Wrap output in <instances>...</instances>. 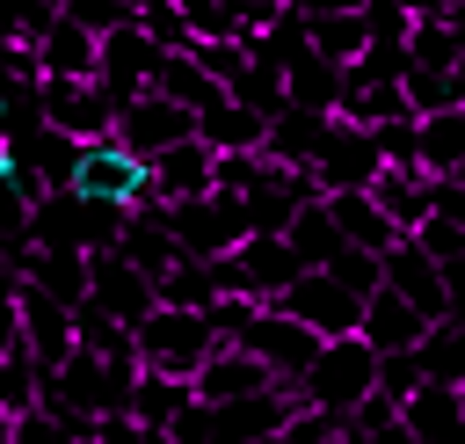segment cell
Returning a JSON list of instances; mask_svg holds the SVG:
<instances>
[{"label": "cell", "instance_id": "obj_1", "mask_svg": "<svg viewBox=\"0 0 465 444\" xmlns=\"http://www.w3.org/2000/svg\"><path fill=\"white\" fill-rule=\"evenodd\" d=\"M378 386H385V357L363 335H349V342H327L320 349V364L298 378V400H305V415H327V422L349 429L378 400Z\"/></svg>", "mask_w": 465, "mask_h": 444}, {"label": "cell", "instance_id": "obj_2", "mask_svg": "<svg viewBox=\"0 0 465 444\" xmlns=\"http://www.w3.org/2000/svg\"><path fill=\"white\" fill-rule=\"evenodd\" d=\"M131 349H138V364H145L153 378H182V386H196V378H203V364H211L225 342H218V328H211L203 313L160 306V313L131 335Z\"/></svg>", "mask_w": 465, "mask_h": 444}, {"label": "cell", "instance_id": "obj_3", "mask_svg": "<svg viewBox=\"0 0 465 444\" xmlns=\"http://www.w3.org/2000/svg\"><path fill=\"white\" fill-rule=\"evenodd\" d=\"M73 197L109 204V211H131V218L167 211V204H160V182H153V160H138V153H131V146H116V138H102V146H87V153H80Z\"/></svg>", "mask_w": 465, "mask_h": 444}, {"label": "cell", "instance_id": "obj_4", "mask_svg": "<svg viewBox=\"0 0 465 444\" xmlns=\"http://www.w3.org/2000/svg\"><path fill=\"white\" fill-rule=\"evenodd\" d=\"M378 175H385L378 131H363V124H349V116H327V131H320V146H312V160H305V182H312L320 197H356V189H371Z\"/></svg>", "mask_w": 465, "mask_h": 444}, {"label": "cell", "instance_id": "obj_5", "mask_svg": "<svg viewBox=\"0 0 465 444\" xmlns=\"http://www.w3.org/2000/svg\"><path fill=\"white\" fill-rule=\"evenodd\" d=\"M276 313H291V320H298V328H312L320 342H349V335H363L371 298H363L356 284H341L334 269H305V277L276 298Z\"/></svg>", "mask_w": 465, "mask_h": 444}, {"label": "cell", "instance_id": "obj_6", "mask_svg": "<svg viewBox=\"0 0 465 444\" xmlns=\"http://www.w3.org/2000/svg\"><path fill=\"white\" fill-rule=\"evenodd\" d=\"M36 102H44V124L58 138H73V146L116 138V116H124V102L102 80H36Z\"/></svg>", "mask_w": 465, "mask_h": 444}, {"label": "cell", "instance_id": "obj_7", "mask_svg": "<svg viewBox=\"0 0 465 444\" xmlns=\"http://www.w3.org/2000/svg\"><path fill=\"white\" fill-rule=\"evenodd\" d=\"M87 306H94L102 320H116L124 335H138V328L160 313V284H153L145 269H131V262L109 247V255H94V284H87Z\"/></svg>", "mask_w": 465, "mask_h": 444}, {"label": "cell", "instance_id": "obj_8", "mask_svg": "<svg viewBox=\"0 0 465 444\" xmlns=\"http://www.w3.org/2000/svg\"><path fill=\"white\" fill-rule=\"evenodd\" d=\"M240 349H254V357H262V364H269V371H276L283 386H298V378H305V371L320 364V349H327V342H320L312 328H298L291 313L262 306V313H254V328L240 335Z\"/></svg>", "mask_w": 465, "mask_h": 444}, {"label": "cell", "instance_id": "obj_9", "mask_svg": "<svg viewBox=\"0 0 465 444\" xmlns=\"http://www.w3.org/2000/svg\"><path fill=\"white\" fill-rule=\"evenodd\" d=\"M189 138H196V116H189L182 102H167L160 87L138 95V102L116 116V146H131L138 160H160V153H174V146H189Z\"/></svg>", "mask_w": 465, "mask_h": 444}, {"label": "cell", "instance_id": "obj_10", "mask_svg": "<svg viewBox=\"0 0 465 444\" xmlns=\"http://www.w3.org/2000/svg\"><path fill=\"white\" fill-rule=\"evenodd\" d=\"M29 66H36V80H102V36L65 7V15H51V29L29 51Z\"/></svg>", "mask_w": 465, "mask_h": 444}, {"label": "cell", "instance_id": "obj_11", "mask_svg": "<svg viewBox=\"0 0 465 444\" xmlns=\"http://www.w3.org/2000/svg\"><path fill=\"white\" fill-rule=\"evenodd\" d=\"M385 291H400L429 328H443L450 320V284H443V262L421 247V240H400L392 255H385Z\"/></svg>", "mask_w": 465, "mask_h": 444}, {"label": "cell", "instance_id": "obj_12", "mask_svg": "<svg viewBox=\"0 0 465 444\" xmlns=\"http://www.w3.org/2000/svg\"><path fill=\"white\" fill-rule=\"evenodd\" d=\"M283 378L254 357V349H240V342H225L211 364H203V378H196V400L203 408H232V400H262V393H276Z\"/></svg>", "mask_w": 465, "mask_h": 444}, {"label": "cell", "instance_id": "obj_13", "mask_svg": "<svg viewBox=\"0 0 465 444\" xmlns=\"http://www.w3.org/2000/svg\"><path fill=\"white\" fill-rule=\"evenodd\" d=\"M153 182H160V204H167V211L203 204V197H218V153H211L203 138H189V146H174V153L153 160Z\"/></svg>", "mask_w": 465, "mask_h": 444}, {"label": "cell", "instance_id": "obj_14", "mask_svg": "<svg viewBox=\"0 0 465 444\" xmlns=\"http://www.w3.org/2000/svg\"><path fill=\"white\" fill-rule=\"evenodd\" d=\"M371 197H378V211L400 226V240H414V233L436 218V197H443V182H436V175H421V167H385V175L371 182Z\"/></svg>", "mask_w": 465, "mask_h": 444}, {"label": "cell", "instance_id": "obj_15", "mask_svg": "<svg viewBox=\"0 0 465 444\" xmlns=\"http://www.w3.org/2000/svg\"><path fill=\"white\" fill-rule=\"evenodd\" d=\"M327 204V218H334V233H341V247H356V255H392L400 247V226L378 211V197L371 189H356V197H320Z\"/></svg>", "mask_w": 465, "mask_h": 444}, {"label": "cell", "instance_id": "obj_16", "mask_svg": "<svg viewBox=\"0 0 465 444\" xmlns=\"http://www.w3.org/2000/svg\"><path fill=\"white\" fill-rule=\"evenodd\" d=\"M196 138H203L218 160H240V153H269V138H276V116H262V109H247V102H218V109L196 124Z\"/></svg>", "mask_w": 465, "mask_h": 444}, {"label": "cell", "instance_id": "obj_17", "mask_svg": "<svg viewBox=\"0 0 465 444\" xmlns=\"http://www.w3.org/2000/svg\"><path fill=\"white\" fill-rule=\"evenodd\" d=\"M429 335H436V328H429L400 291H378V298H371V313H363V342H371L378 357H414Z\"/></svg>", "mask_w": 465, "mask_h": 444}, {"label": "cell", "instance_id": "obj_18", "mask_svg": "<svg viewBox=\"0 0 465 444\" xmlns=\"http://www.w3.org/2000/svg\"><path fill=\"white\" fill-rule=\"evenodd\" d=\"M421 175H436V182H458L465 175V109L421 116Z\"/></svg>", "mask_w": 465, "mask_h": 444}, {"label": "cell", "instance_id": "obj_19", "mask_svg": "<svg viewBox=\"0 0 465 444\" xmlns=\"http://www.w3.org/2000/svg\"><path fill=\"white\" fill-rule=\"evenodd\" d=\"M414 364H421V378H429V386L465 393V320H443V328L414 349Z\"/></svg>", "mask_w": 465, "mask_h": 444}, {"label": "cell", "instance_id": "obj_20", "mask_svg": "<svg viewBox=\"0 0 465 444\" xmlns=\"http://www.w3.org/2000/svg\"><path fill=\"white\" fill-rule=\"evenodd\" d=\"M29 357V313H22V284L0 291V364Z\"/></svg>", "mask_w": 465, "mask_h": 444}, {"label": "cell", "instance_id": "obj_21", "mask_svg": "<svg viewBox=\"0 0 465 444\" xmlns=\"http://www.w3.org/2000/svg\"><path fill=\"white\" fill-rule=\"evenodd\" d=\"M436 218L465 233V182H443V197H436Z\"/></svg>", "mask_w": 465, "mask_h": 444}, {"label": "cell", "instance_id": "obj_22", "mask_svg": "<svg viewBox=\"0 0 465 444\" xmlns=\"http://www.w3.org/2000/svg\"><path fill=\"white\" fill-rule=\"evenodd\" d=\"M262 444H291V437H262Z\"/></svg>", "mask_w": 465, "mask_h": 444}, {"label": "cell", "instance_id": "obj_23", "mask_svg": "<svg viewBox=\"0 0 465 444\" xmlns=\"http://www.w3.org/2000/svg\"><path fill=\"white\" fill-rule=\"evenodd\" d=\"M80 444H94V429H87V437H80Z\"/></svg>", "mask_w": 465, "mask_h": 444}]
</instances>
